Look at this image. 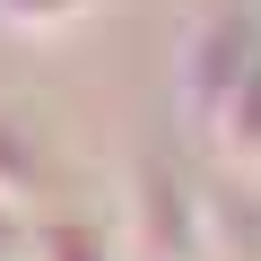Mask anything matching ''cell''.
<instances>
[{
    "label": "cell",
    "instance_id": "1",
    "mask_svg": "<svg viewBox=\"0 0 261 261\" xmlns=\"http://www.w3.org/2000/svg\"><path fill=\"white\" fill-rule=\"evenodd\" d=\"M252 61H261V27H252V18H209V27H192V35H183V113L209 130L218 105L244 87Z\"/></svg>",
    "mask_w": 261,
    "mask_h": 261
},
{
    "label": "cell",
    "instance_id": "2",
    "mask_svg": "<svg viewBox=\"0 0 261 261\" xmlns=\"http://www.w3.org/2000/svg\"><path fill=\"white\" fill-rule=\"evenodd\" d=\"M209 148H218V166H226V174L261 183V61H252V70H244V87L218 105V122H209Z\"/></svg>",
    "mask_w": 261,
    "mask_h": 261
},
{
    "label": "cell",
    "instance_id": "3",
    "mask_svg": "<svg viewBox=\"0 0 261 261\" xmlns=\"http://www.w3.org/2000/svg\"><path fill=\"white\" fill-rule=\"evenodd\" d=\"M70 18H87V0H0V27L18 35H61Z\"/></svg>",
    "mask_w": 261,
    "mask_h": 261
},
{
    "label": "cell",
    "instance_id": "4",
    "mask_svg": "<svg viewBox=\"0 0 261 261\" xmlns=\"http://www.w3.org/2000/svg\"><path fill=\"white\" fill-rule=\"evenodd\" d=\"M53 261H105L96 235H53Z\"/></svg>",
    "mask_w": 261,
    "mask_h": 261
},
{
    "label": "cell",
    "instance_id": "5",
    "mask_svg": "<svg viewBox=\"0 0 261 261\" xmlns=\"http://www.w3.org/2000/svg\"><path fill=\"white\" fill-rule=\"evenodd\" d=\"M0 252H9V200H0Z\"/></svg>",
    "mask_w": 261,
    "mask_h": 261
}]
</instances>
